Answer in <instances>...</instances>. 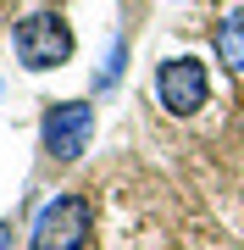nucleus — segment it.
<instances>
[{
	"label": "nucleus",
	"instance_id": "1",
	"mask_svg": "<svg viewBox=\"0 0 244 250\" xmlns=\"http://www.w3.org/2000/svg\"><path fill=\"white\" fill-rule=\"evenodd\" d=\"M73 50H78V34H73V22L61 17V11H22L17 22H11V56L28 67V72H56V67H67L73 62Z\"/></svg>",
	"mask_w": 244,
	"mask_h": 250
},
{
	"label": "nucleus",
	"instance_id": "2",
	"mask_svg": "<svg viewBox=\"0 0 244 250\" xmlns=\"http://www.w3.org/2000/svg\"><path fill=\"white\" fill-rule=\"evenodd\" d=\"M94 239V206L89 195H50L34 211V228H28V250H89Z\"/></svg>",
	"mask_w": 244,
	"mask_h": 250
},
{
	"label": "nucleus",
	"instance_id": "3",
	"mask_svg": "<svg viewBox=\"0 0 244 250\" xmlns=\"http://www.w3.org/2000/svg\"><path fill=\"white\" fill-rule=\"evenodd\" d=\"M155 100L167 117H194L211 100V72L200 56H167L155 62Z\"/></svg>",
	"mask_w": 244,
	"mask_h": 250
},
{
	"label": "nucleus",
	"instance_id": "4",
	"mask_svg": "<svg viewBox=\"0 0 244 250\" xmlns=\"http://www.w3.org/2000/svg\"><path fill=\"white\" fill-rule=\"evenodd\" d=\"M39 139H45V156L78 161L94 139V106L89 100H50L39 117Z\"/></svg>",
	"mask_w": 244,
	"mask_h": 250
},
{
	"label": "nucleus",
	"instance_id": "5",
	"mask_svg": "<svg viewBox=\"0 0 244 250\" xmlns=\"http://www.w3.org/2000/svg\"><path fill=\"white\" fill-rule=\"evenodd\" d=\"M211 45H217V62L222 67L244 72V6H233L217 28H211Z\"/></svg>",
	"mask_w": 244,
	"mask_h": 250
},
{
	"label": "nucleus",
	"instance_id": "6",
	"mask_svg": "<svg viewBox=\"0 0 244 250\" xmlns=\"http://www.w3.org/2000/svg\"><path fill=\"white\" fill-rule=\"evenodd\" d=\"M122 62H128V45H122V39H111V56H106V67H100L94 89H111V83L122 78Z\"/></svg>",
	"mask_w": 244,
	"mask_h": 250
},
{
	"label": "nucleus",
	"instance_id": "7",
	"mask_svg": "<svg viewBox=\"0 0 244 250\" xmlns=\"http://www.w3.org/2000/svg\"><path fill=\"white\" fill-rule=\"evenodd\" d=\"M11 239H17V228H11L6 217H0V250H11Z\"/></svg>",
	"mask_w": 244,
	"mask_h": 250
},
{
	"label": "nucleus",
	"instance_id": "8",
	"mask_svg": "<svg viewBox=\"0 0 244 250\" xmlns=\"http://www.w3.org/2000/svg\"><path fill=\"white\" fill-rule=\"evenodd\" d=\"M0 89H6V83H0Z\"/></svg>",
	"mask_w": 244,
	"mask_h": 250
}]
</instances>
